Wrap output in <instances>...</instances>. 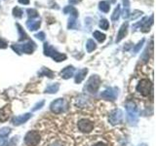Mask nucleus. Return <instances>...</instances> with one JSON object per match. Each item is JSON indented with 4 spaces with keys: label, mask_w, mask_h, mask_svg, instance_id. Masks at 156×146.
<instances>
[{
    "label": "nucleus",
    "mask_w": 156,
    "mask_h": 146,
    "mask_svg": "<svg viewBox=\"0 0 156 146\" xmlns=\"http://www.w3.org/2000/svg\"><path fill=\"white\" fill-rule=\"evenodd\" d=\"M44 55L47 56V57H51L53 60L57 62H60V61L66 60V56L65 55V54L58 53L57 50H55L53 47H51L50 45H49L48 43L44 44Z\"/></svg>",
    "instance_id": "nucleus-1"
},
{
    "label": "nucleus",
    "mask_w": 156,
    "mask_h": 146,
    "mask_svg": "<svg viewBox=\"0 0 156 146\" xmlns=\"http://www.w3.org/2000/svg\"><path fill=\"white\" fill-rule=\"evenodd\" d=\"M126 110H127V119H128V122L131 125L136 124L139 119L138 108H136V104L133 101H128L126 103Z\"/></svg>",
    "instance_id": "nucleus-2"
},
{
    "label": "nucleus",
    "mask_w": 156,
    "mask_h": 146,
    "mask_svg": "<svg viewBox=\"0 0 156 146\" xmlns=\"http://www.w3.org/2000/svg\"><path fill=\"white\" fill-rule=\"evenodd\" d=\"M12 49L13 50L18 53L19 55L22 53H24V54H32L35 50V44L32 41H29L26 44H14L12 45Z\"/></svg>",
    "instance_id": "nucleus-3"
},
{
    "label": "nucleus",
    "mask_w": 156,
    "mask_h": 146,
    "mask_svg": "<svg viewBox=\"0 0 156 146\" xmlns=\"http://www.w3.org/2000/svg\"><path fill=\"white\" fill-rule=\"evenodd\" d=\"M136 91L144 96H147L152 92V83L148 79H143L136 86Z\"/></svg>",
    "instance_id": "nucleus-4"
},
{
    "label": "nucleus",
    "mask_w": 156,
    "mask_h": 146,
    "mask_svg": "<svg viewBox=\"0 0 156 146\" xmlns=\"http://www.w3.org/2000/svg\"><path fill=\"white\" fill-rule=\"evenodd\" d=\"M101 85V78L99 75H92L89 80H88L87 84H86V89L88 92H92V94H95L98 92Z\"/></svg>",
    "instance_id": "nucleus-5"
},
{
    "label": "nucleus",
    "mask_w": 156,
    "mask_h": 146,
    "mask_svg": "<svg viewBox=\"0 0 156 146\" xmlns=\"http://www.w3.org/2000/svg\"><path fill=\"white\" fill-rule=\"evenodd\" d=\"M40 141V134L36 130H30L24 136V142L27 146H36Z\"/></svg>",
    "instance_id": "nucleus-6"
},
{
    "label": "nucleus",
    "mask_w": 156,
    "mask_h": 146,
    "mask_svg": "<svg viewBox=\"0 0 156 146\" xmlns=\"http://www.w3.org/2000/svg\"><path fill=\"white\" fill-rule=\"evenodd\" d=\"M65 106H66V101L63 99H58L56 100H54L51 105H50V109L53 113L56 114H60L65 110Z\"/></svg>",
    "instance_id": "nucleus-7"
},
{
    "label": "nucleus",
    "mask_w": 156,
    "mask_h": 146,
    "mask_svg": "<svg viewBox=\"0 0 156 146\" xmlns=\"http://www.w3.org/2000/svg\"><path fill=\"white\" fill-rule=\"evenodd\" d=\"M78 129H79L82 133H91L94 129V123L91 122L90 120L87 119H81L78 122Z\"/></svg>",
    "instance_id": "nucleus-8"
},
{
    "label": "nucleus",
    "mask_w": 156,
    "mask_h": 146,
    "mask_svg": "<svg viewBox=\"0 0 156 146\" xmlns=\"http://www.w3.org/2000/svg\"><path fill=\"white\" fill-rule=\"evenodd\" d=\"M118 90L116 88H108V89L105 90L101 94V97L105 99L106 100H115L117 95H118Z\"/></svg>",
    "instance_id": "nucleus-9"
},
{
    "label": "nucleus",
    "mask_w": 156,
    "mask_h": 146,
    "mask_svg": "<svg viewBox=\"0 0 156 146\" xmlns=\"http://www.w3.org/2000/svg\"><path fill=\"white\" fill-rule=\"evenodd\" d=\"M122 119H123V112H122L120 109H116L114 110L112 113L109 115V123L111 125H117V124H120Z\"/></svg>",
    "instance_id": "nucleus-10"
},
{
    "label": "nucleus",
    "mask_w": 156,
    "mask_h": 146,
    "mask_svg": "<svg viewBox=\"0 0 156 146\" xmlns=\"http://www.w3.org/2000/svg\"><path fill=\"white\" fill-rule=\"evenodd\" d=\"M31 117V114L30 113H26L23 115H20L18 117H15L13 119V124L15 126H20L23 123H26L27 120H29V118Z\"/></svg>",
    "instance_id": "nucleus-11"
},
{
    "label": "nucleus",
    "mask_w": 156,
    "mask_h": 146,
    "mask_svg": "<svg viewBox=\"0 0 156 146\" xmlns=\"http://www.w3.org/2000/svg\"><path fill=\"white\" fill-rule=\"evenodd\" d=\"M74 71H75V68L69 65V66H66V68H63V69L61 71V76L63 79H69L73 76L74 74Z\"/></svg>",
    "instance_id": "nucleus-12"
},
{
    "label": "nucleus",
    "mask_w": 156,
    "mask_h": 146,
    "mask_svg": "<svg viewBox=\"0 0 156 146\" xmlns=\"http://www.w3.org/2000/svg\"><path fill=\"white\" fill-rule=\"evenodd\" d=\"M128 26H129V23H124L121 26L120 29H119V31H118V34H117V37H116V43H118L120 42L122 39H123L125 36H126V34H127V30H128Z\"/></svg>",
    "instance_id": "nucleus-13"
},
{
    "label": "nucleus",
    "mask_w": 156,
    "mask_h": 146,
    "mask_svg": "<svg viewBox=\"0 0 156 146\" xmlns=\"http://www.w3.org/2000/svg\"><path fill=\"white\" fill-rule=\"evenodd\" d=\"M41 26V22H40V19L39 21H27V26L28 27L29 30H31V31H35L37 30V29H39V27H40Z\"/></svg>",
    "instance_id": "nucleus-14"
},
{
    "label": "nucleus",
    "mask_w": 156,
    "mask_h": 146,
    "mask_svg": "<svg viewBox=\"0 0 156 146\" xmlns=\"http://www.w3.org/2000/svg\"><path fill=\"white\" fill-rule=\"evenodd\" d=\"M87 73H88V69H87V68H84V69H81V70L78 71L76 76H75V83H77V84L81 83L83 80L85 79Z\"/></svg>",
    "instance_id": "nucleus-15"
},
{
    "label": "nucleus",
    "mask_w": 156,
    "mask_h": 146,
    "mask_svg": "<svg viewBox=\"0 0 156 146\" xmlns=\"http://www.w3.org/2000/svg\"><path fill=\"white\" fill-rule=\"evenodd\" d=\"M63 13L65 14H70L71 18H78V11L72 6H66L65 9H63Z\"/></svg>",
    "instance_id": "nucleus-16"
},
{
    "label": "nucleus",
    "mask_w": 156,
    "mask_h": 146,
    "mask_svg": "<svg viewBox=\"0 0 156 146\" xmlns=\"http://www.w3.org/2000/svg\"><path fill=\"white\" fill-rule=\"evenodd\" d=\"M93 36H94L95 39H97V40L99 41V42H101V43L104 42L105 40V38H106L105 34L101 33V31H98V30L94 31V33H93Z\"/></svg>",
    "instance_id": "nucleus-17"
},
{
    "label": "nucleus",
    "mask_w": 156,
    "mask_h": 146,
    "mask_svg": "<svg viewBox=\"0 0 156 146\" xmlns=\"http://www.w3.org/2000/svg\"><path fill=\"white\" fill-rule=\"evenodd\" d=\"M99 8L101 11H102L104 13H108L109 10H110V6L109 4L107 3L106 1H101L99 4Z\"/></svg>",
    "instance_id": "nucleus-18"
},
{
    "label": "nucleus",
    "mask_w": 156,
    "mask_h": 146,
    "mask_svg": "<svg viewBox=\"0 0 156 146\" xmlns=\"http://www.w3.org/2000/svg\"><path fill=\"white\" fill-rule=\"evenodd\" d=\"M86 48H87L88 53H91V52H93L97 48V45H96V43L94 42V40L89 39V40H88L87 43H86Z\"/></svg>",
    "instance_id": "nucleus-19"
},
{
    "label": "nucleus",
    "mask_w": 156,
    "mask_h": 146,
    "mask_svg": "<svg viewBox=\"0 0 156 146\" xmlns=\"http://www.w3.org/2000/svg\"><path fill=\"white\" fill-rule=\"evenodd\" d=\"M58 88H60V85H58V83H56V84H53V85H50L49 87H47L46 92H48V94H55V92H57L58 91Z\"/></svg>",
    "instance_id": "nucleus-20"
},
{
    "label": "nucleus",
    "mask_w": 156,
    "mask_h": 146,
    "mask_svg": "<svg viewBox=\"0 0 156 146\" xmlns=\"http://www.w3.org/2000/svg\"><path fill=\"white\" fill-rule=\"evenodd\" d=\"M17 27H18V31H19V34H20V41H23V40H26V39L27 38V33L24 32V30L23 29V27L20 26L19 23L16 24Z\"/></svg>",
    "instance_id": "nucleus-21"
},
{
    "label": "nucleus",
    "mask_w": 156,
    "mask_h": 146,
    "mask_svg": "<svg viewBox=\"0 0 156 146\" xmlns=\"http://www.w3.org/2000/svg\"><path fill=\"white\" fill-rule=\"evenodd\" d=\"M7 109H8V107H6V108L0 109V121H1V122H5L6 120H8V118H9Z\"/></svg>",
    "instance_id": "nucleus-22"
},
{
    "label": "nucleus",
    "mask_w": 156,
    "mask_h": 146,
    "mask_svg": "<svg viewBox=\"0 0 156 146\" xmlns=\"http://www.w3.org/2000/svg\"><path fill=\"white\" fill-rule=\"evenodd\" d=\"M23 10L21 8L15 7L13 9V16L14 17H16L18 19H21V18H23Z\"/></svg>",
    "instance_id": "nucleus-23"
},
{
    "label": "nucleus",
    "mask_w": 156,
    "mask_h": 146,
    "mask_svg": "<svg viewBox=\"0 0 156 146\" xmlns=\"http://www.w3.org/2000/svg\"><path fill=\"white\" fill-rule=\"evenodd\" d=\"M27 16L29 17V19H31L34 18H38V16H39L38 12L35 9H27Z\"/></svg>",
    "instance_id": "nucleus-24"
},
{
    "label": "nucleus",
    "mask_w": 156,
    "mask_h": 146,
    "mask_svg": "<svg viewBox=\"0 0 156 146\" xmlns=\"http://www.w3.org/2000/svg\"><path fill=\"white\" fill-rule=\"evenodd\" d=\"M11 133V129L9 128H2L0 130V138H5Z\"/></svg>",
    "instance_id": "nucleus-25"
},
{
    "label": "nucleus",
    "mask_w": 156,
    "mask_h": 146,
    "mask_svg": "<svg viewBox=\"0 0 156 146\" xmlns=\"http://www.w3.org/2000/svg\"><path fill=\"white\" fill-rule=\"evenodd\" d=\"M119 16H120V6L119 5H117V7L115 8L114 12L111 16V19L112 21H117V19H119Z\"/></svg>",
    "instance_id": "nucleus-26"
},
{
    "label": "nucleus",
    "mask_w": 156,
    "mask_h": 146,
    "mask_svg": "<svg viewBox=\"0 0 156 146\" xmlns=\"http://www.w3.org/2000/svg\"><path fill=\"white\" fill-rule=\"evenodd\" d=\"M99 26H100V27L101 29H104V30H107V29H108V27H109V23H108V21H107V19H101Z\"/></svg>",
    "instance_id": "nucleus-27"
},
{
    "label": "nucleus",
    "mask_w": 156,
    "mask_h": 146,
    "mask_svg": "<svg viewBox=\"0 0 156 146\" xmlns=\"http://www.w3.org/2000/svg\"><path fill=\"white\" fill-rule=\"evenodd\" d=\"M39 75H44V76H48V77H50V78H53L54 77V73L51 71V70H49L48 68H45V67H43L42 68V71L39 73Z\"/></svg>",
    "instance_id": "nucleus-28"
},
{
    "label": "nucleus",
    "mask_w": 156,
    "mask_h": 146,
    "mask_svg": "<svg viewBox=\"0 0 156 146\" xmlns=\"http://www.w3.org/2000/svg\"><path fill=\"white\" fill-rule=\"evenodd\" d=\"M77 26H76V19L75 18H69L68 19V24H67V27L68 28H75Z\"/></svg>",
    "instance_id": "nucleus-29"
},
{
    "label": "nucleus",
    "mask_w": 156,
    "mask_h": 146,
    "mask_svg": "<svg viewBox=\"0 0 156 146\" xmlns=\"http://www.w3.org/2000/svg\"><path fill=\"white\" fill-rule=\"evenodd\" d=\"M144 43V39H141V41H140L138 44H136V46H135V48H134V53H138L140 50V49H141V47H143Z\"/></svg>",
    "instance_id": "nucleus-30"
},
{
    "label": "nucleus",
    "mask_w": 156,
    "mask_h": 146,
    "mask_svg": "<svg viewBox=\"0 0 156 146\" xmlns=\"http://www.w3.org/2000/svg\"><path fill=\"white\" fill-rule=\"evenodd\" d=\"M8 46V43L4 40V39L0 38V49H6Z\"/></svg>",
    "instance_id": "nucleus-31"
},
{
    "label": "nucleus",
    "mask_w": 156,
    "mask_h": 146,
    "mask_svg": "<svg viewBox=\"0 0 156 146\" xmlns=\"http://www.w3.org/2000/svg\"><path fill=\"white\" fill-rule=\"evenodd\" d=\"M35 37L36 38H38L39 39V40H44V39H45V33H44V32H39V33H37V34H35Z\"/></svg>",
    "instance_id": "nucleus-32"
},
{
    "label": "nucleus",
    "mask_w": 156,
    "mask_h": 146,
    "mask_svg": "<svg viewBox=\"0 0 156 146\" xmlns=\"http://www.w3.org/2000/svg\"><path fill=\"white\" fill-rule=\"evenodd\" d=\"M43 105H44V100L40 101L39 103H37L35 106H34V107H33V109H32V111H35V110H37V109H40Z\"/></svg>",
    "instance_id": "nucleus-33"
},
{
    "label": "nucleus",
    "mask_w": 156,
    "mask_h": 146,
    "mask_svg": "<svg viewBox=\"0 0 156 146\" xmlns=\"http://www.w3.org/2000/svg\"><path fill=\"white\" fill-rule=\"evenodd\" d=\"M129 16H130V12H129V9H126V8H124L123 18H124V19H127V18H129Z\"/></svg>",
    "instance_id": "nucleus-34"
},
{
    "label": "nucleus",
    "mask_w": 156,
    "mask_h": 146,
    "mask_svg": "<svg viewBox=\"0 0 156 146\" xmlns=\"http://www.w3.org/2000/svg\"><path fill=\"white\" fill-rule=\"evenodd\" d=\"M123 4H124V8L129 9V6H130V2H129V0H123Z\"/></svg>",
    "instance_id": "nucleus-35"
},
{
    "label": "nucleus",
    "mask_w": 156,
    "mask_h": 146,
    "mask_svg": "<svg viewBox=\"0 0 156 146\" xmlns=\"http://www.w3.org/2000/svg\"><path fill=\"white\" fill-rule=\"evenodd\" d=\"M19 2L23 5H27V4H29V0H19Z\"/></svg>",
    "instance_id": "nucleus-36"
},
{
    "label": "nucleus",
    "mask_w": 156,
    "mask_h": 146,
    "mask_svg": "<svg viewBox=\"0 0 156 146\" xmlns=\"http://www.w3.org/2000/svg\"><path fill=\"white\" fill-rule=\"evenodd\" d=\"M81 0H69V3L70 4H77L78 2H80Z\"/></svg>",
    "instance_id": "nucleus-37"
},
{
    "label": "nucleus",
    "mask_w": 156,
    "mask_h": 146,
    "mask_svg": "<svg viewBox=\"0 0 156 146\" xmlns=\"http://www.w3.org/2000/svg\"><path fill=\"white\" fill-rule=\"evenodd\" d=\"M94 146H106L105 143H101V142H99V143H97V144H95Z\"/></svg>",
    "instance_id": "nucleus-38"
},
{
    "label": "nucleus",
    "mask_w": 156,
    "mask_h": 146,
    "mask_svg": "<svg viewBox=\"0 0 156 146\" xmlns=\"http://www.w3.org/2000/svg\"><path fill=\"white\" fill-rule=\"evenodd\" d=\"M111 2H112V3H114V2H115V0H111Z\"/></svg>",
    "instance_id": "nucleus-39"
}]
</instances>
